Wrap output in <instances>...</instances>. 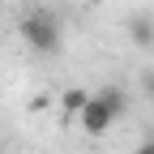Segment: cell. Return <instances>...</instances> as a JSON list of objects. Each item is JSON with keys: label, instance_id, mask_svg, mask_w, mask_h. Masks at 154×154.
Returning <instances> with one entry per match:
<instances>
[{"label": "cell", "instance_id": "cell-1", "mask_svg": "<svg viewBox=\"0 0 154 154\" xmlns=\"http://www.w3.org/2000/svg\"><path fill=\"white\" fill-rule=\"evenodd\" d=\"M124 107H128V94L120 86H103V90L90 94V103H86L82 116H77V124H82L86 137H103V133L124 116Z\"/></svg>", "mask_w": 154, "mask_h": 154}, {"label": "cell", "instance_id": "cell-2", "mask_svg": "<svg viewBox=\"0 0 154 154\" xmlns=\"http://www.w3.org/2000/svg\"><path fill=\"white\" fill-rule=\"evenodd\" d=\"M17 30H22V38H26V47L30 51H38V56H56L60 51V43H64V26H60V13L56 9H30L22 22H17Z\"/></svg>", "mask_w": 154, "mask_h": 154}, {"label": "cell", "instance_id": "cell-3", "mask_svg": "<svg viewBox=\"0 0 154 154\" xmlns=\"http://www.w3.org/2000/svg\"><path fill=\"white\" fill-rule=\"evenodd\" d=\"M128 43L133 47H154V17L150 13H133L128 17Z\"/></svg>", "mask_w": 154, "mask_h": 154}, {"label": "cell", "instance_id": "cell-4", "mask_svg": "<svg viewBox=\"0 0 154 154\" xmlns=\"http://www.w3.org/2000/svg\"><path fill=\"white\" fill-rule=\"evenodd\" d=\"M86 103H90V90H82V86H69V90L60 94V111H64V120H77V116L86 111Z\"/></svg>", "mask_w": 154, "mask_h": 154}, {"label": "cell", "instance_id": "cell-5", "mask_svg": "<svg viewBox=\"0 0 154 154\" xmlns=\"http://www.w3.org/2000/svg\"><path fill=\"white\" fill-rule=\"evenodd\" d=\"M141 90H146V99L154 103V73H146V77H141Z\"/></svg>", "mask_w": 154, "mask_h": 154}, {"label": "cell", "instance_id": "cell-6", "mask_svg": "<svg viewBox=\"0 0 154 154\" xmlns=\"http://www.w3.org/2000/svg\"><path fill=\"white\" fill-rule=\"evenodd\" d=\"M137 154H150V146H141V150H137Z\"/></svg>", "mask_w": 154, "mask_h": 154}, {"label": "cell", "instance_id": "cell-7", "mask_svg": "<svg viewBox=\"0 0 154 154\" xmlns=\"http://www.w3.org/2000/svg\"><path fill=\"white\" fill-rule=\"evenodd\" d=\"M146 146H150V154H154V137H150V141H146Z\"/></svg>", "mask_w": 154, "mask_h": 154}]
</instances>
